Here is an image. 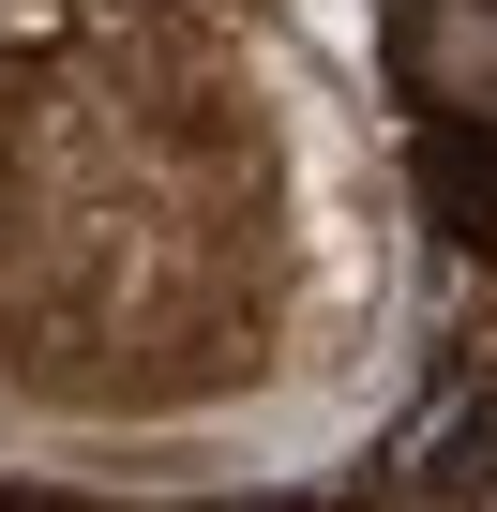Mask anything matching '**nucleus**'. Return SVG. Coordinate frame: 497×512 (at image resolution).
<instances>
[{
    "label": "nucleus",
    "instance_id": "f257e3e1",
    "mask_svg": "<svg viewBox=\"0 0 497 512\" xmlns=\"http://www.w3.org/2000/svg\"><path fill=\"white\" fill-rule=\"evenodd\" d=\"M392 76L422 106H497V0H392Z\"/></svg>",
    "mask_w": 497,
    "mask_h": 512
}]
</instances>
